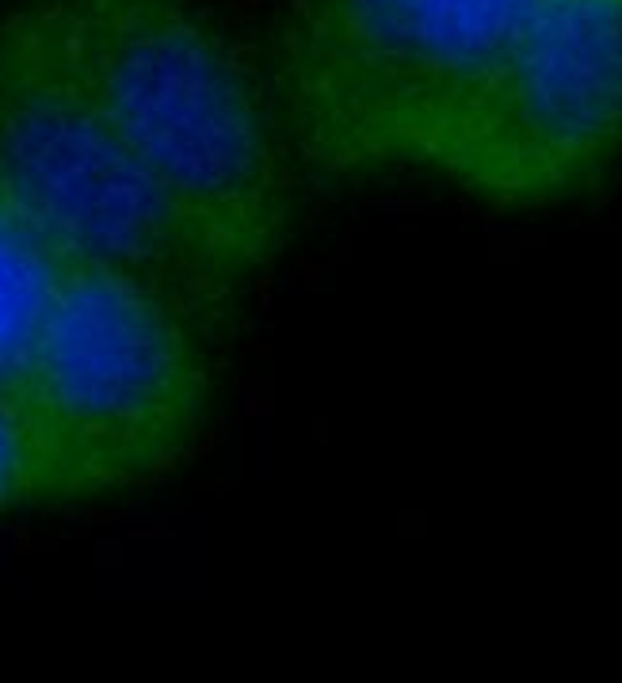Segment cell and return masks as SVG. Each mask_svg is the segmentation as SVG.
<instances>
[{
	"label": "cell",
	"instance_id": "cell-1",
	"mask_svg": "<svg viewBox=\"0 0 622 683\" xmlns=\"http://www.w3.org/2000/svg\"><path fill=\"white\" fill-rule=\"evenodd\" d=\"M84 92L249 283L276 260L291 176L276 100L199 0H50Z\"/></svg>",
	"mask_w": 622,
	"mask_h": 683
},
{
	"label": "cell",
	"instance_id": "cell-2",
	"mask_svg": "<svg viewBox=\"0 0 622 683\" xmlns=\"http://www.w3.org/2000/svg\"><path fill=\"white\" fill-rule=\"evenodd\" d=\"M215 328L153 286L66 260L4 393L23 493L77 500L172 474L215 398Z\"/></svg>",
	"mask_w": 622,
	"mask_h": 683
},
{
	"label": "cell",
	"instance_id": "cell-3",
	"mask_svg": "<svg viewBox=\"0 0 622 683\" xmlns=\"http://www.w3.org/2000/svg\"><path fill=\"white\" fill-rule=\"evenodd\" d=\"M0 188L69 260L153 286L215 321L249 286L108 127L50 0L0 12Z\"/></svg>",
	"mask_w": 622,
	"mask_h": 683
},
{
	"label": "cell",
	"instance_id": "cell-4",
	"mask_svg": "<svg viewBox=\"0 0 622 683\" xmlns=\"http://www.w3.org/2000/svg\"><path fill=\"white\" fill-rule=\"evenodd\" d=\"M539 0H298L283 31V142L321 172L432 164Z\"/></svg>",
	"mask_w": 622,
	"mask_h": 683
},
{
	"label": "cell",
	"instance_id": "cell-5",
	"mask_svg": "<svg viewBox=\"0 0 622 683\" xmlns=\"http://www.w3.org/2000/svg\"><path fill=\"white\" fill-rule=\"evenodd\" d=\"M622 153V0H539L432 169L496 203L584 191Z\"/></svg>",
	"mask_w": 622,
	"mask_h": 683
},
{
	"label": "cell",
	"instance_id": "cell-6",
	"mask_svg": "<svg viewBox=\"0 0 622 683\" xmlns=\"http://www.w3.org/2000/svg\"><path fill=\"white\" fill-rule=\"evenodd\" d=\"M69 256L0 188V393H8Z\"/></svg>",
	"mask_w": 622,
	"mask_h": 683
},
{
	"label": "cell",
	"instance_id": "cell-7",
	"mask_svg": "<svg viewBox=\"0 0 622 683\" xmlns=\"http://www.w3.org/2000/svg\"><path fill=\"white\" fill-rule=\"evenodd\" d=\"M23 451H20V435L12 424L8 401L0 393V508L12 500H23Z\"/></svg>",
	"mask_w": 622,
	"mask_h": 683
}]
</instances>
